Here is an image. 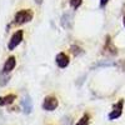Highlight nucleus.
<instances>
[{
	"instance_id": "20e7f679",
	"label": "nucleus",
	"mask_w": 125,
	"mask_h": 125,
	"mask_svg": "<svg viewBox=\"0 0 125 125\" xmlns=\"http://www.w3.org/2000/svg\"><path fill=\"white\" fill-rule=\"evenodd\" d=\"M58 105H59V100L55 96L49 95V96H45L41 106H43V109L46 110V111H53V110H55L58 108Z\"/></svg>"
},
{
	"instance_id": "f3484780",
	"label": "nucleus",
	"mask_w": 125,
	"mask_h": 125,
	"mask_svg": "<svg viewBox=\"0 0 125 125\" xmlns=\"http://www.w3.org/2000/svg\"><path fill=\"white\" fill-rule=\"evenodd\" d=\"M41 1H43V0H36V3H38V4H41Z\"/></svg>"
},
{
	"instance_id": "0eeeda50",
	"label": "nucleus",
	"mask_w": 125,
	"mask_h": 125,
	"mask_svg": "<svg viewBox=\"0 0 125 125\" xmlns=\"http://www.w3.org/2000/svg\"><path fill=\"white\" fill-rule=\"evenodd\" d=\"M16 65V59L15 56H9L6 60H5V64H4V68H3V74H8L10 73Z\"/></svg>"
},
{
	"instance_id": "2eb2a0df",
	"label": "nucleus",
	"mask_w": 125,
	"mask_h": 125,
	"mask_svg": "<svg viewBox=\"0 0 125 125\" xmlns=\"http://www.w3.org/2000/svg\"><path fill=\"white\" fill-rule=\"evenodd\" d=\"M109 1H110V0H100V8H105Z\"/></svg>"
},
{
	"instance_id": "f257e3e1",
	"label": "nucleus",
	"mask_w": 125,
	"mask_h": 125,
	"mask_svg": "<svg viewBox=\"0 0 125 125\" xmlns=\"http://www.w3.org/2000/svg\"><path fill=\"white\" fill-rule=\"evenodd\" d=\"M33 18H34V13L31 11L30 9H21V10H19V11L15 14L13 24L21 25V24H25V23L31 21Z\"/></svg>"
},
{
	"instance_id": "9b49d317",
	"label": "nucleus",
	"mask_w": 125,
	"mask_h": 125,
	"mask_svg": "<svg viewBox=\"0 0 125 125\" xmlns=\"http://www.w3.org/2000/svg\"><path fill=\"white\" fill-rule=\"evenodd\" d=\"M89 123H90V115L89 114H84L75 125H89Z\"/></svg>"
},
{
	"instance_id": "f8f14e48",
	"label": "nucleus",
	"mask_w": 125,
	"mask_h": 125,
	"mask_svg": "<svg viewBox=\"0 0 125 125\" xmlns=\"http://www.w3.org/2000/svg\"><path fill=\"white\" fill-rule=\"evenodd\" d=\"M70 51H71V54H73V55H75V56H78V55H80V54L84 53V50H83L81 48H79L78 45H73V46H70Z\"/></svg>"
},
{
	"instance_id": "7ed1b4c3",
	"label": "nucleus",
	"mask_w": 125,
	"mask_h": 125,
	"mask_svg": "<svg viewBox=\"0 0 125 125\" xmlns=\"http://www.w3.org/2000/svg\"><path fill=\"white\" fill-rule=\"evenodd\" d=\"M103 54L111 55V56H114V55L118 54V49L114 46L110 35H106V36H105V44H104V48H103Z\"/></svg>"
},
{
	"instance_id": "1a4fd4ad",
	"label": "nucleus",
	"mask_w": 125,
	"mask_h": 125,
	"mask_svg": "<svg viewBox=\"0 0 125 125\" xmlns=\"http://www.w3.org/2000/svg\"><path fill=\"white\" fill-rule=\"evenodd\" d=\"M15 99H16L15 94H8V95H5V96H1V99H0V105L1 106L9 105V104H11Z\"/></svg>"
},
{
	"instance_id": "6e6552de",
	"label": "nucleus",
	"mask_w": 125,
	"mask_h": 125,
	"mask_svg": "<svg viewBox=\"0 0 125 125\" xmlns=\"http://www.w3.org/2000/svg\"><path fill=\"white\" fill-rule=\"evenodd\" d=\"M21 108L25 114H30L33 110V101H31V98L29 95L24 96V99L21 100Z\"/></svg>"
},
{
	"instance_id": "9d476101",
	"label": "nucleus",
	"mask_w": 125,
	"mask_h": 125,
	"mask_svg": "<svg viewBox=\"0 0 125 125\" xmlns=\"http://www.w3.org/2000/svg\"><path fill=\"white\" fill-rule=\"evenodd\" d=\"M61 24L64 28H68L70 29L71 28V24H73V20H71V16L69 14H65V15H62L61 18Z\"/></svg>"
},
{
	"instance_id": "4468645a",
	"label": "nucleus",
	"mask_w": 125,
	"mask_h": 125,
	"mask_svg": "<svg viewBox=\"0 0 125 125\" xmlns=\"http://www.w3.org/2000/svg\"><path fill=\"white\" fill-rule=\"evenodd\" d=\"M116 66H118V68H120L123 71H125V60L123 59V60H120L119 62H116Z\"/></svg>"
},
{
	"instance_id": "423d86ee",
	"label": "nucleus",
	"mask_w": 125,
	"mask_h": 125,
	"mask_svg": "<svg viewBox=\"0 0 125 125\" xmlns=\"http://www.w3.org/2000/svg\"><path fill=\"white\" fill-rule=\"evenodd\" d=\"M55 62H56V65L60 69H65L69 65V62H70V58L65 53H59L56 55V58H55Z\"/></svg>"
},
{
	"instance_id": "ddd939ff",
	"label": "nucleus",
	"mask_w": 125,
	"mask_h": 125,
	"mask_svg": "<svg viewBox=\"0 0 125 125\" xmlns=\"http://www.w3.org/2000/svg\"><path fill=\"white\" fill-rule=\"evenodd\" d=\"M69 3H70V6L73 9H78L83 4V0H69Z\"/></svg>"
},
{
	"instance_id": "dca6fc26",
	"label": "nucleus",
	"mask_w": 125,
	"mask_h": 125,
	"mask_svg": "<svg viewBox=\"0 0 125 125\" xmlns=\"http://www.w3.org/2000/svg\"><path fill=\"white\" fill-rule=\"evenodd\" d=\"M123 24H124V26H125V15H124V18H123Z\"/></svg>"
},
{
	"instance_id": "f03ea898",
	"label": "nucleus",
	"mask_w": 125,
	"mask_h": 125,
	"mask_svg": "<svg viewBox=\"0 0 125 125\" xmlns=\"http://www.w3.org/2000/svg\"><path fill=\"white\" fill-rule=\"evenodd\" d=\"M23 39H24V30H16L15 33L11 35L10 40H9V43H8V49H9L10 51L14 50V49L23 41Z\"/></svg>"
},
{
	"instance_id": "39448f33",
	"label": "nucleus",
	"mask_w": 125,
	"mask_h": 125,
	"mask_svg": "<svg viewBox=\"0 0 125 125\" xmlns=\"http://www.w3.org/2000/svg\"><path fill=\"white\" fill-rule=\"evenodd\" d=\"M123 108H124V99H119V101L113 106V110L109 114V120L119 119L123 114Z\"/></svg>"
}]
</instances>
